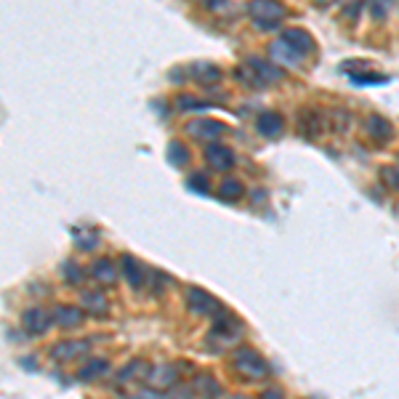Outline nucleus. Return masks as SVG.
<instances>
[{
	"label": "nucleus",
	"instance_id": "ddd939ff",
	"mask_svg": "<svg viewBox=\"0 0 399 399\" xmlns=\"http://www.w3.org/2000/svg\"><path fill=\"white\" fill-rule=\"evenodd\" d=\"M197 394L202 399H216L221 397V386L211 376H200L197 378Z\"/></svg>",
	"mask_w": 399,
	"mask_h": 399
},
{
	"label": "nucleus",
	"instance_id": "2eb2a0df",
	"mask_svg": "<svg viewBox=\"0 0 399 399\" xmlns=\"http://www.w3.org/2000/svg\"><path fill=\"white\" fill-rule=\"evenodd\" d=\"M122 269H125V274H128V279H131L133 285H141V269L136 266V261L122 259Z\"/></svg>",
	"mask_w": 399,
	"mask_h": 399
},
{
	"label": "nucleus",
	"instance_id": "f257e3e1",
	"mask_svg": "<svg viewBox=\"0 0 399 399\" xmlns=\"http://www.w3.org/2000/svg\"><path fill=\"white\" fill-rule=\"evenodd\" d=\"M235 365H237V370L245 376V378H263V376L269 373L266 362H263L259 352H253V349H239L237 357H235Z\"/></svg>",
	"mask_w": 399,
	"mask_h": 399
},
{
	"label": "nucleus",
	"instance_id": "1a4fd4ad",
	"mask_svg": "<svg viewBox=\"0 0 399 399\" xmlns=\"http://www.w3.org/2000/svg\"><path fill=\"white\" fill-rule=\"evenodd\" d=\"M83 306L91 312V314H99V317H104L107 312H109V303H107V299L101 296V293H83Z\"/></svg>",
	"mask_w": 399,
	"mask_h": 399
},
{
	"label": "nucleus",
	"instance_id": "f3484780",
	"mask_svg": "<svg viewBox=\"0 0 399 399\" xmlns=\"http://www.w3.org/2000/svg\"><path fill=\"white\" fill-rule=\"evenodd\" d=\"M239 192H242V186H239L237 181H226V184L221 186V195H226L229 200L239 197Z\"/></svg>",
	"mask_w": 399,
	"mask_h": 399
},
{
	"label": "nucleus",
	"instance_id": "9d476101",
	"mask_svg": "<svg viewBox=\"0 0 399 399\" xmlns=\"http://www.w3.org/2000/svg\"><path fill=\"white\" fill-rule=\"evenodd\" d=\"M259 128L263 136H279V131H282V118L274 115V112H266V115H261L259 118Z\"/></svg>",
	"mask_w": 399,
	"mask_h": 399
},
{
	"label": "nucleus",
	"instance_id": "20e7f679",
	"mask_svg": "<svg viewBox=\"0 0 399 399\" xmlns=\"http://www.w3.org/2000/svg\"><path fill=\"white\" fill-rule=\"evenodd\" d=\"M51 322H54V314L43 312V309H30V312H24V327H27L30 336H43V333L51 327Z\"/></svg>",
	"mask_w": 399,
	"mask_h": 399
},
{
	"label": "nucleus",
	"instance_id": "dca6fc26",
	"mask_svg": "<svg viewBox=\"0 0 399 399\" xmlns=\"http://www.w3.org/2000/svg\"><path fill=\"white\" fill-rule=\"evenodd\" d=\"M141 373H147V367H144V362H131L122 373H120V380H128V378H139Z\"/></svg>",
	"mask_w": 399,
	"mask_h": 399
},
{
	"label": "nucleus",
	"instance_id": "6ab92c4d",
	"mask_svg": "<svg viewBox=\"0 0 399 399\" xmlns=\"http://www.w3.org/2000/svg\"><path fill=\"white\" fill-rule=\"evenodd\" d=\"M235 399H248V397H235Z\"/></svg>",
	"mask_w": 399,
	"mask_h": 399
},
{
	"label": "nucleus",
	"instance_id": "9b49d317",
	"mask_svg": "<svg viewBox=\"0 0 399 399\" xmlns=\"http://www.w3.org/2000/svg\"><path fill=\"white\" fill-rule=\"evenodd\" d=\"M149 380H152L158 389H168V386H173V380H176V370L168 367V365H162V367H158V370L149 373Z\"/></svg>",
	"mask_w": 399,
	"mask_h": 399
},
{
	"label": "nucleus",
	"instance_id": "f03ea898",
	"mask_svg": "<svg viewBox=\"0 0 399 399\" xmlns=\"http://www.w3.org/2000/svg\"><path fill=\"white\" fill-rule=\"evenodd\" d=\"M91 352V341H61L51 349V357L59 362H75Z\"/></svg>",
	"mask_w": 399,
	"mask_h": 399
},
{
	"label": "nucleus",
	"instance_id": "f8f14e48",
	"mask_svg": "<svg viewBox=\"0 0 399 399\" xmlns=\"http://www.w3.org/2000/svg\"><path fill=\"white\" fill-rule=\"evenodd\" d=\"M91 272H94V277L101 279V282H115V279H118V266H115L112 261H96Z\"/></svg>",
	"mask_w": 399,
	"mask_h": 399
},
{
	"label": "nucleus",
	"instance_id": "0eeeda50",
	"mask_svg": "<svg viewBox=\"0 0 399 399\" xmlns=\"http://www.w3.org/2000/svg\"><path fill=\"white\" fill-rule=\"evenodd\" d=\"M54 322H59L61 327H78L83 322V312L75 306H56L54 309Z\"/></svg>",
	"mask_w": 399,
	"mask_h": 399
},
{
	"label": "nucleus",
	"instance_id": "423d86ee",
	"mask_svg": "<svg viewBox=\"0 0 399 399\" xmlns=\"http://www.w3.org/2000/svg\"><path fill=\"white\" fill-rule=\"evenodd\" d=\"M205 158H208V162L213 165V168H219V171H229L232 168V162H235V158H232V152L226 149V147H208V152H205Z\"/></svg>",
	"mask_w": 399,
	"mask_h": 399
},
{
	"label": "nucleus",
	"instance_id": "a211bd4d",
	"mask_svg": "<svg viewBox=\"0 0 399 399\" xmlns=\"http://www.w3.org/2000/svg\"><path fill=\"white\" fill-rule=\"evenodd\" d=\"M263 399H285V397H282L279 389H266V391H263Z\"/></svg>",
	"mask_w": 399,
	"mask_h": 399
},
{
	"label": "nucleus",
	"instance_id": "7ed1b4c3",
	"mask_svg": "<svg viewBox=\"0 0 399 399\" xmlns=\"http://www.w3.org/2000/svg\"><path fill=\"white\" fill-rule=\"evenodd\" d=\"M250 17L259 21V27H274V21L285 17V11L274 3H253L250 6Z\"/></svg>",
	"mask_w": 399,
	"mask_h": 399
},
{
	"label": "nucleus",
	"instance_id": "4468645a",
	"mask_svg": "<svg viewBox=\"0 0 399 399\" xmlns=\"http://www.w3.org/2000/svg\"><path fill=\"white\" fill-rule=\"evenodd\" d=\"M107 373V362L104 359H96V362H91L88 367H83L78 376L83 380H91V378H99V376H104Z\"/></svg>",
	"mask_w": 399,
	"mask_h": 399
},
{
	"label": "nucleus",
	"instance_id": "6e6552de",
	"mask_svg": "<svg viewBox=\"0 0 399 399\" xmlns=\"http://www.w3.org/2000/svg\"><path fill=\"white\" fill-rule=\"evenodd\" d=\"M282 40H285L290 48H296L299 56H303L306 51H312V38H309L306 32H301V30H288V32L282 35Z\"/></svg>",
	"mask_w": 399,
	"mask_h": 399
},
{
	"label": "nucleus",
	"instance_id": "39448f33",
	"mask_svg": "<svg viewBox=\"0 0 399 399\" xmlns=\"http://www.w3.org/2000/svg\"><path fill=\"white\" fill-rule=\"evenodd\" d=\"M189 306L200 312V314H205V317H213V314H221V303L216 299H211L208 293H202V290H189Z\"/></svg>",
	"mask_w": 399,
	"mask_h": 399
}]
</instances>
